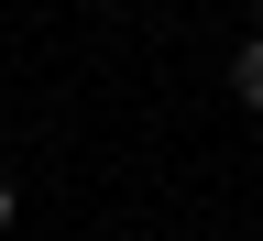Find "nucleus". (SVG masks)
Wrapping results in <instances>:
<instances>
[{
  "label": "nucleus",
  "instance_id": "nucleus-2",
  "mask_svg": "<svg viewBox=\"0 0 263 241\" xmlns=\"http://www.w3.org/2000/svg\"><path fill=\"white\" fill-rule=\"evenodd\" d=\"M11 219H22V187H11V176H0V230H11Z\"/></svg>",
  "mask_w": 263,
  "mask_h": 241
},
{
  "label": "nucleus",
  "instance_id": "nucleus-1",
  "mask_svg": "<svg viewBox=\"0 0 263 241\" xmlns=\"http://www.w3.org/2000/svg\"><path fill=\"white\" fill-rule=\"evenodd\" d=\"M230 99H241V110H263V33L230 55Z\"/></svg>",
  "mask_w": 263,
  "mask_h": 241
},
{
  "label": "nucleus",
  "instance_id": "nucleus-3",
  "mask_svg": "<svg viewBox=\"0 0 263 241\" xmlns=\"http://www.w3.org/2000/svg\"><path fill=\"white\" fill-rule=\"evenodd\" d=\"M252 33H263V0H252Z\"/></svg>",
  "mask_w": 263,
  "mask_h": 241
}]
</instances>
